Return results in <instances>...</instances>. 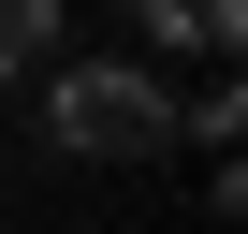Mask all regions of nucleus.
<instances>
[{"instance_id":"nucleus-2","label":"nucleus","mask_w":248,"mask_h":234,"mask_svg":"<svg viewBox=\"0 0 248 234\" xmlns=\"http://www.w3.org/2000/svg\"><path fill=\"white\" fill-rule=\"evenodd\" d=\"M44 30H59V0H0V73H30V59H44Z\"/></svg>"},{"instance_id":"nucleus-1","label":"nucleus","mask_w":248,"mask_h":234,"mask_svg":"<svg viewBox=\"0 0 248 234\" xmlns=\"http://www.w3.org/2000/svg\"><path fill=\"white\" fill-rule=\"evenodd\" d=\"M44 132H59L73 161H146V147L175 132V102H161V73H132V59H88V73L44 88Z\"/></svg>"}]
</instances>
